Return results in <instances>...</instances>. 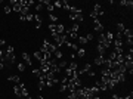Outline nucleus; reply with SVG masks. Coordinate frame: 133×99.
<instances>
[{
	"label": "nucleus",
	"mask_w": 133,
	"mask_h": 99,
	"mask_svg": "<svg viewBox=\"0 0 133 99\" xmlns=\"http://www.w3.org/2000/svg\"><path fill=\"white\" fill-rule=\"evenodd\" d=\"M22 87H24V84H21V83L13 87V92H15V95L18 98H22Z\"/></svg>",
	"instance_id": "nucleus-4"
},
{
	"label": "nucleus",
	"mask_w": 133,
	"mask_h": 99,
	"mask_svg": "<svg viewBox=\"0 0 133 99\" xmlns=\"http://www.w3.org/2000/svg\"><path fill=\"white\" fill-rule=\"evenodd\" d=\"M49 18H50V24H59L58 22V16L55 15V13H50V15H49Z\"/></svg>",
	"instance_id": "nucleus-10"
},
{
	"label": "nucleus",
	"mask_w": 133,
	"mask_h": 99,
	"mask_svg": "<svg viewBox=\"0 0 133 99\" xmlns=\"http://www.w3.org/2000/svg\"><path fill=\"white\" fill-rule=\"evenodd\" d=\"M34 19H36V22H38V24H42V22H43V16H42L40 13L34 15Z\"/></svg>",
	"instance_id": "nucleus-17"
},
{
	"label": "nucleus",
	"mask_w": 133,
	"mask_h": 99,
	"mask_svg": "<svg viewBox=\"0 0 133 99\" xmlns=\"http://www.w3.org/2000/svg\"><path fill=\"white\" fill-rule=\"evenodd\" d=\"M3 55H4V52L0 50V61H3Z\"/></svg>",
	"instance_id": "nucleus-26"
},
{
	"label": "nucleus",
	"mask_w": 133,
	"mask_h": 99,
	"mask_svg": "<svg viewBox=\"0 0 133 99\" xmlns=\"http://www.w3.org/2000/svg\"><path fill=\"white\" fill-rule=\"evenodd\" d=\"M112 99H118V95H112Z\"/></svg>",
	"instance_id": "nucleus-29"
},
{
	"label": "nucleus",
	"mask_w": 133,
	"mask_h": 99,
	"mask_svg": "<svg viewBox=\"0 0 133 99\" xmlns=\"http://www.w3.org/2000/svg\"><path fill=\"white\" fill-rule=\"evenodd\" d=\"M22 59L25 61L27 65H33V59H31V56H30L27 52H22Z\"/></svg>",
	"instance_id": "nucleus-5"
},
{
	"label": "nucleus",
	"mask_w": 133,
	"mask_h": 99,
	"mask_svg": "<svg viewBox=\"0 0 133 99\" xmlns=\"http://www.w3.org/2000/svg\"><path fill=\"white\" fill-rule=\"evenodd\" d=\"M4 45V40H3V38H0V46H3Z\"/></svg>",
	"instance_id": "nucleus-28"
},
{
	"label": "nucleus",
	"mask_w": 133,
	"mask_h": 99,
	"mask_svg": "<svg viewBox=\"0 0 133 99\" xmlns=\"http://www.w3.org/2000/svg\"><path fill=\"white\" fill-rule=\"evenodd\" d=\"M37 99H43V96H38V98H37Z\"/></svg>",
	"instance_id": "nucleus-30"
},
{
	"label": "nucleus",
	"mask_w": 133,
	"mask_h": 99,
	"mask_svg": "<svg viewBox=\"0 0 133 99\" xmlns=\"http://www.w3.org/2000/svg\"><path fill=\"white\" fill-rule=\"evenodd\" d=\"M18 70L21 71V73H22V71H25V65L24 64H18Z\"/></svg>",
	"instance_id": "nucleus-23"
},
{
	"label": "nucleus",
	"mask_w": 133,
	"mask_h": 99,
	"mask_svg": "<svg viewBox=\"0 0 133 99\" xmlns=\"http://www.w3.org/2000/svg\"><path fill=\"white\" fill-rule=\"evenodd\" d=\"M18 99H24V98H18Z\"/></svg>",
	"instance_id": "nucleus-31"
},
{
	"label": "nucleus",
	"mask_w": 133,
	"mask_h": 99,
	"mask_svg": "<svg viewBox=\"0 0 133 99\" xmlns=\"http://www.w3.org/2000/svg\"><path fill=\"white\" fill-rule=\"evenodd\" d=\"M8 80H9V81H13L15 84H19V83H21L19 75H9V77H8Z\"/></svg>",
	"instance_id": "nucleus-7"
},
{
	"label": "nucleus",
	"mask_w": 133,
	"mask_h": 99,
	"mask_svg": "<svg viewBox=\"0 0 133 99\" xmlns=\"http://www.w3.org/2000/svg\"><path fill=\"white\" fill-rule=\"evenodd\" d=\"M53 6H55V8H58V9H59V8H62V2H59V0H58V2H55V3H53Z\"/></svg>",
	"instance_id": "nucleus-22"
},
{
	"label": "nucleus",
	"mask_w": 133,
	"mask_h": 99,
	"mask_svg": "<svg viewBox=\"0 0 133 99\" xmlns=\"http://www.w3.org/2000/svg\"><path fill=\"white\" fill-rule=\"evenodd\" d=\"M33 19H34V15H33V13H28V15L25 16V21H28V22H30V21H33Z\"/></svg>",
	"instance_id": "nucleus-20"
},
{
	"label": "nucleus",
	"mask_w": 133,
	"mask_h": 99,
	"mask_svg": "<svg viewBox=\"0 0 133 99\" xmlns=\"http://www.w3.org/2000/svg\"><path fill=\"white\" fill-rule=\"evenodd\" d=\"M75 75H77V71H74V70H70V68H66V75H65V77H68V78H74Z\"/></svg>",
	"instance_id": "nucleus-8"
},
{
	"label": "nucleus",
	"mask_w": 133,
	"mask_h": 99,
	"mask_svg": "<svg viewBox=\"0 0 133 99\" xmlns=\"http://www.w3.org/2000/svg\"><path fill=\"white\" fill-rule=\"evenodd\" d=\"M34 58L37 59L38 62H43V61H46V52L37 50V52H34Z\"/></svg>",
	"instance_id": "nucleus-2"
},
{
	"label": "nucleus",
	"mask_w": 133,
	"mask_h": 99,
	"mask_svg": "<svg viewBox=\"0 0 133 99\" xmlns=\"http://www.w3.org/2000/svg\"><path fill=\"white\" fill-rule=\"evenodd\" d=\"M93 27H95V31H98V33H102V30H104V25H102L101 21H99V18L93 19Z\"/></svg>",
	"instance_id": "nucleus-3"
},
{
	"label": "nucleus",
	"mask_w": 133,
	"mask_h": 99,
	"mask_svg": "<svg viewBox=\"0 0 133 99\" xmlns=\"http://www.w3.org/2000/svg\"><path fill=\"white\" fill-rule=\"evenodd\" d=\"M3 12L6 13V15H8V13H10V6H4V8H3Z\"/></svg>",
	"instance_id": "nucleus-24"
},
{
	"label": "nucleus",
	"mask_w": 133,
	"mask_h": 99,
	"mask_svg": "<svg viewBox=\"0 0 133 99\" xmlns=\"http://www.w3.org/2000/svg\"><path fill=\"white\" fill-rule=\"evenodd\" d=\"M3 68H4V64H3L2 61H0V70H3Z\"/></svg>",
	"instance_id": "nucleus-27"
},
{
	"label": "nucleus",
	"mask_w": 133,
	"mask_h": 99,
	"mask_svg": "<svg viewBox=\"0 0 133 99\" xmlns=\"http://www.w3.org/2000/svg\"><path fill=\"white\" fill-rule=\"evenodd\" d=\"M124 28H126V27H124V24H123V22H118V24H117V30H118L117 33H123V31H124Z\"/></svg>",
	"instance_id": "nucleus-15"
},
{
	"label": "nucleus",
	"mask_w": 133,
	"mask_h": 99,
	"mask_svg": "<svg viewBox=\"0 0 133 99\" xmlns=\"http://www.w3.org/2000/svg\"><path fill=\"white\" fill-rule=\"evenodd\" d=\"M42 9H43V2H38V3L36 4V10H37V12H40Z\"/></svg>",
	"instance_id": "nucleus-18"
},
{
	"label": "nucleus",
	"mask_w": 133,
	"mask_h": 99,
	"mask_svg": "<svg viewBox=\"0 0 133 99\" xmlns=\"http://www.w3.org/2000/svg\"><path fill=\"white\" fill-rule=\"evenodd\" d=\"M53 58L55 59H62V52H61V49H56V50H55V53H53Z\"/></svg>",
	"instance_id": "nucleus-9"
},
{
	"label": "nucleus",
	"mask_w": 133,
	"mask_h": 99,
	"mask_svg": "<svg viewBox=\"0 0 133 99\" xmlns=\"http://www.w3.org/2000/svg\"><path fill=\"white\" fill-rule=\"evenodd\" d=\"M121 34H123V37H126V38H132L133 37V31L130 28H124V31L121 33Z\"/></svg>",
	"instance_id": "nucleus-6"
},
{
	"label": "nucleus",
	"mask_w": 133,
	"mask_h": 99,
	"mask_svg": "<svg viewBox=\"0 0 133 99\" xmlns=\"http://www.w3.org/2000/svg\"><path fill=\"white\" fill-rule=\"evenodd\" d=\"M84 55H86V49H84V47H79V50H77V56L83 58Z\"/></svg>",
	"instance_id": "nucleus-13"
},
{
	"label": "nucleus",
	"mask_w": 133,
	"mask_h": 99,
	"mask_svg": "<svg viewBox=\"0 0 133 99\" xmlns=\"http://www.w3.org/2000/svg\"><path fill=\"white\" fill-rule=\"evenodd\" d=\"M77 41H79L80 45H86V43H87V38H86V37H83V36H80L79 38H77Z\"/></svg>",
	"instance_id": "nucleus-16"
},
{
	"label": "nucleus",
	"mask_w": 133,
	"mask_h": 99,
	"mask_svg": "<svg viewBox=\"0 0 133 99\" xmlns=\"http://www.w3.org/2000/svg\"><path fill=\"white\" fill-rule=\"evenodd\" d=\"M66 68H70V70H74V71H77V70H79V65H77V62L71 61V64H68V67H66Z\"/></svg>",
	"instance_id": "nucleus-12"
},
{
	"label": "nucleus",
	"mask_w": 133,
	"mask_h": 99,
	"mask_svg": "<svg viewBox=\"0 0 133 99\" xmlns=\"http://www.w3.org/2000/svg\"><path fill=\"white\" fill-rule=\"evenodd\" d=\"M53 9H55V6H53V3H50V2H49V3H47V10H49V12L52 13V12H53Z\"/></svg>",
	"instance_id": "nucleus-19"
},
{
	"label": "nucleus",
	"mask_w": 133,
	"mask_h": 99,
	"mask_svg": "<svg viewBox=\"0 0 133 99\" xmlns=\"http://www.w3.org/2000/svg\"><path fill=\"white\" fill-rule=\"evenodd\" d=\"M70 19L74 21V22H81L83 21V10L80 8H75V6H71L70 9Z\"/></svg>",
	"instance_id": "nucleus-1"
},
{
	"label": "nucleus",
	"mask_w": 133,
	"mask_h": 99,
	"mask_svg": "<svg viewBox=\"0 0 133 99\" xmlns=\"http://www.w3.org/2000/svg\"><path fill=\"white\" fill-rule=\"evenodd\" d=\"M105 62V58L104 56H98V58H95V65H102Z\"/></svg>",
	"instance_id": "nucleus-11"
},
{
	"label": "nucleus",
	"mask_w": 133,
	"mask_h": 99,
	"mask_svg": "<svg viewBox=\"0 0 133 99\" xmlns=\"http://www.w3.org/2000/svg\"><path fill=\"white\" fill-rule=\"evenodd\" d=\"M6 52H8V53H15V49H13V46H8Z\"/></svg>",
	"instance_id": "nucleus-21"
},
{
	"label": "nucleus",
	"mask_w": 133,
	"mask_h": 99,
	"mask_svg": "<svg viewBox=\"0 0 133 99\" xmlns=\"http://www.w3.org/2000/svg\"><path fill=\"white\" fill-rule=\"evenodd\" d=\"M120 4H121V6H130V8H132L133 2H132V0H121V2H120Z\"/></svg>",
	"instance_id": "nucleus-14"
},
{
	"label": "nucleus",
	"mask_w": 133,
	"mask_h": 99,
	"mask_svg": "<svg viewBox=\"0 0 133 99\" xmlns=\"http://www.w3.org/2000/svg\"><path fill=\"white\" fill-rule=\"evenodd\" d=\"M93 37H95V36H93L92 33H89V34L86 36V38H87V41H89V40H93Z\"/></svg>",
	"instance_id": "nucleus-25"
}]
</instances>
